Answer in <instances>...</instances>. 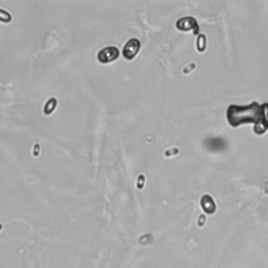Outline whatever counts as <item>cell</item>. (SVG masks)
<instances>
[{"instance_id": "obj_2", "label": "cell", "mask_w": 268, "mask_h": 268, "mask_svg": "<svg viewBox=\"0 0 268 268\" xmlns=\"http://www.w3.org/2000/svg\"><path fill=\"white\" fill-rule=\"evenodd\" d=\"M120 57V50L115 46H107L100 50L98 54V60L101 63H110L118 59Z\"/></svg>"}, {"instance_id": "obj_3", "label": "cell", "mask_w": 268, "mask_h": 268, "mask_svg": "<svg viewBox=\"0 0 268 268\" xmlns=\"http://www.w3.org/2000/svg\"><path fill=\"white\" fill-rule=\"evenodd\" d=\"M141 48V42L135 38L130 39L123 48V56L127 60H132L133 58L139 54Z\"/></svg>"}, {"instance_id": "obj_4", "label": "cell", "mask_w": 268, "mask_h": 268, "mask_svg": "<svg viewBox=\"0 0 268 268\" xmlns=\"http://www.w3.org/2000/svg\"><path fill=\"white\" fill-rule=\"evenodd\" d=\"M201 206L204 208V211L207 214H214L216 211V205L213 200V198L208 195L202 197L201 199Z\"/></svg>"}, {"instance_id": "obj_7", "label": "cell", "mask_w": 268, "mask_h": 268, "mask_svg": "<svg viewBox=\"0 0 268 268\" xmlns=\"http://www.w3.org/2000/svg\"><path fill=\"white\" fill-rule=\"evenodd\" d=\"M11 20H12V17L10 14L6 11L0 9V21H2V22H10Z\"/></svg>"}, {"instance_id": "obj_1", "label": "cell", "mask_w": 268, "mask_h": 268, "mask_svg": "<svg viewBox=\"0 0 268 268\" xmlns=\"http://www.w3.org/2000/svg\"><path fill=\"white\" fill-rule=\"evenodd\" d=\"M228 122L234 127L246 122H257L263 118V107H260L258 103H253L247 107L230 106L227 111Z\"/></svg>"}, {"instance_id": "obj_6", "label": "cell", "mask_w": 268, "mask_h": 268, "mask_svg": "<svg viewBox=\"0 0 268 268\" xmlns=\"http://www.w3.org/2000/svg\"><path fill=\"white\" fill-rule=\"evenodd\" d=\"M55 107H56V99H50L44 107V112L46 114H49L55 109Z\"/></svg>"}, {"instance_id": "obj_5", "label": "cell", "mask_w": 268, "mask_h": 268, "mask_svg": "<svg viewBox=\"0 0 268 268\" xmlns=\"http://www.w3.org/2000/svg\"><path fill=\"white\" fill-rule=\"evenodd\" d=\"M194 26H197L196 21H195V19H193L191 17L183 18L177 22V27L180 31H190Z\"/></svg>"}]
</instances>
